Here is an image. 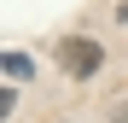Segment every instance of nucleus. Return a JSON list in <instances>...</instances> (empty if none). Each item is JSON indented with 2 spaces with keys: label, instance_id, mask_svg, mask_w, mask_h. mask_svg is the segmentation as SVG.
<instances>
[{
  "label": "nucleus",
  "instance_id": "obj_1",
  "mask_svg": "<svg viewBox=\"0 0 128 123\" xmlns=\"http://www.w3.org/2000/svg\"><path fill=\"white\" fill-rule=\"evenodd\" d=\"M99 65H105V47H99V41H88V35H64V41H58V70H64V76L88 82Z\"/></svg>",
  "mask_w": 128,
  "mask_h": 123
},
{
  "label": "nucleus",
  "instance_id": "obj_2",
  "mask_svg": "<svg viewBox=\"0 0 128 123\" xmlns=\"http://www.w3.org/2000/svg\"><path fill=\"white\" fill-rule=\"evenodd\" d=\"M0 70H6L12 82H24V76H29L35 65H29V53H6V59H0Z\"/></svg>",
  "mask_w": 128,
  "mask_h": 123
}]
</instances>
